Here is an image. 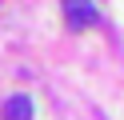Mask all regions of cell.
I'll return each instance as SVG.
<instances>
[{
    "mask_svg": "<svg viewBox=\"0 0 124 120\" xmlns=\"http://www.w3.org/2000/svg\"><path fill=\"white\" fill-rule=\"evenodd\" d=\"M64 4V20H68V28H92L96 24V8H92V0H60Z\"/></svg>",
    "mask_w": 124,
    "mask_h": 120,
    "instance_id": "6da1fadb",
    "label": "cell"
},
{
    "mask_svg": "<svg viewBox=\"0 0 124 120\" xmlns=\"http://www.w3.org/2000/svg\"><path fill=\"white\" fill-rule=\"evenodd\" d=\"M0 116L4 120H32V100L28 96H8L4 108H0Z\"/></svg>",
    "mask_w": 124,
    "mask_h": 120,
    "instance_id": "7a4b0ae2",
    "label": "cell"
}]
</instances>
